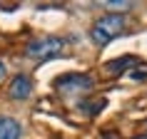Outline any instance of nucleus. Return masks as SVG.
<instances>
[{
  "instance_id": "nucleus-1",
  "label": "nucleus",
  "mask_w": 147,
  "mask_h": 139,
  "mask_svg": "<svg viewBox=\"0 0 147 139\" xmlns=\"http://www.w3.org/2000/svg\"><path fill=\"white\" fill-rule=\"evenodd\" d=\"M122 30H125V17L122 15H105L92 25L90 37H92L95 45H107L110 40H115Z\"/></svg>"
},
{
  "instance_id": "nucleus-3",
  "label": "nucleus",
  "mask_w": 147,
  "mask_h": 139,
  "mask_svg": "<svg viewBox=\"0 0 147 139\" xmlns=\"http://www.w3.org/2000/svg\"><path fill=\"white\" fill-rule=\"evenodd\" d=\"M55 85L60 87L62 92H87V90L95 85V80L90 77V75H78V72H72V75H62V77H57Z\"/></svg>"
},
{
  "instance_id": "nucleus-4",
  "label": "nucleus",
  "mask_w": 147,
  "mask_h": 139,
  "mask_svg": "<svg viewBox=\"0 0 147 139\" xmlns=\"http://www.w3.org/2000/svg\"><path fill=\"white\" fill-rule=\"evenodd\" d=\"M8 94L13 97V100H28V97L32 94V85H30V80L23 77V75H18V77L10 82Z\"/></svg>"
},
{
  "instance_id": "nucleus-5",
  "label": "nucleus",
  "mask_w": 147,
  "mask_h": 139,
  "mask_svg": "<svg viewBox=\"0 0 147 139\" xmlns=\"http://www.w3.org/2000/svg\"><path fill=\"white\" fill-rule=\"evenodd\" d=\"M23 137V127L13 117H0V139H20Z\"/></svg>"
},
{
  "instance_id": "nucleus-6",
  "label": "nucleus",
  "mask_w": 147,
  "mask_h": 139,
  "mask_svg": "<svg viewBox=\"0 0 147 139\" xmlns=\"http://www.w3.org/2000/svg\"><path fill=\"white\" fill-rule=\"evenodd\" d=\"M130 57H120V60H117V62H107V65H105V67H107L110 70V72H117V67H122V65H130Z\"/></svg>"
},
{
  "instance_id": "nucleus-8",
  "label": "nucleus",
  "mask_w": 147,
  "mask_h": 139,
  "mask_svg": "<svg viewBox=\"0 0 147 139\" xmlns=\"http://www.w3.org/2000/svg\"><path fill=\"white\" fill-rule=\"evenodd\" d=\"M3 75H5V65L0 62V80H3Z\"/></svg>"
},
{
  "instance_id": "nucleus-2",
  "label": "nucleus",
  "mask_w": 147,
  "mask_h": 139,
  "mask_svg": "<svg viewBox=\"0 0 147 139\" xmlns=\"http://www.w3.org/2000/svg\"><path fill=\"white\" fill-rule=\"evenodd\" d=\"M65 47V40L60 37H42V40H35L28 45V57H35V60H42V57H55V55L62 52Z\"/></svg>"
},
{
  "instance_id": "nucleus-7",
  "label": "nucleus",
  "mask_w": 147,
  "mask_h": 139,
  "mask_svg": "<svg viewBox=\"0 0 147 139\" xmlns=\"http://www.w3.org/2000/svg\"><path fill=\"white\" fill-rule=\"evenodd\" d=\"M105 5H107V8H132V3H115V0H110Z\"/></svg>"
}]
</instances>
